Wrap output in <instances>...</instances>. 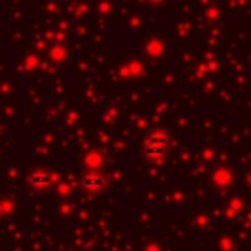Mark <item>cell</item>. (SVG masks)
<instances>
[{
  "mask_svg": "<svg viewBox=\"0 0 251 251\" xmlns=\"http://www.w3.org/2000/svg\"><path fill=\"white\" fill-rule=\"evenodd\" d=\"M49 176L45 175V173H31V176H29V182H31V186H35V188H45L47 184H49Z\"/></svg>",
  "mask_w": 251,
  "mask_h": 251,
  "instance_id": "cell-1",
  "label": "cell"
}]
</instances>
